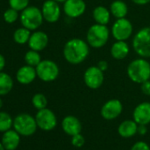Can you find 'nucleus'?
<instances>
[{
  "label": "nucleus",
  "mask_w": 150,
  "mask_h": 150,
  "mask_svg": "<svg viewBox=\"0 0 150 150\" xmlns=\"http://www.w3.org/2000/svg\"><path fill=\"white\" fill-rule=\"evenodd\" d=\"M42 13L43 19L49 23L57 22L61 15V10L57 1L46 0L42 7Z\"/></svg>",
  "instance_id": "obj_12"
},
{
  "label": "nucleus",
  "mask_w": 150,
  "mask_h": 150,
  "mask_svg": "<svg viewBox=\"0 0 150 150\" xmlns=\"http://www.w3.org/2000/svg\"><path fill=\"white\" fill-rule=\"evenodd\" d=\"M104 81L103 71L98 66L88 67L84 73V82L91 89L99 88Z\"/></svg>",
  "instance_id": "obj_10"
},
{
  "label": "nucleus",
  "mask_w": 150,
  "mask_h": 150,
  "mask_svg": "<svg viewBox=\"0 0 150 150\" xmlns=\"http://www.w3.org/2000/svg\"><path fill=\"white\" fill-rule=\"evenodd\" d=\"M1 143L6 150H15L21 143V135L14 129H10L3 133Z\"/></svg>",
  "instance_id": "obj_18"
},
{
  "label": "nucleus",
  "mask_w": 150,
  "mask_h": 150,
  "mask_svg": "<svg viewBox=\"0 0 150 150\" xmlns=\"http://www.w3.org/2000/svg\"><path fill=\"white\" fill-rule=\"evenodd\" d=\"M35 117L37 126L42 131L49 132L57 126V117L55 113L50 109L44 108L42 110H39Z\"/></svg>",
  "instance_id": "obj_8"
},
{
  "label": "nucleus",
  "mask_w": 150,
  "mask_h": 150,
  "mask_svg": "<svg viewBox=\"0 0 150 150\" xmlns=\"http://www.w3.org/2000/svg\"><path fill=\"white\" fill-rule=\"evenodd\" d=\"M133 3H135L136 5H139V6H144V5H146L150 2V0H132Z\"/></svg>",
  "instance_id": "obj_36"
},
{
  "label": "nucleus",
  "mask_w": 150,
  "mask_h": 150,
  "mask_svg": "<svg viewBox=\"0 0 150 150\" xmlns=\"http://www.w3.org/2000/svg\"><path fill=\"white\" fill-rule=\"evenodd\" d=\"M13 129L21 136H31L37 129L35 117L28 113H21L13 119Z\"/></svg>",
  "instance_id": "obj_4"
},
{
  "label": "nucleus",
  "mask_w": 150,
  "mask_h": 150,
  "mask_svg": "<svg viewBox=\"0 0 150 150\" xmlns=\"http://www.w3.org/2000/svg\"><path fill=\"white\" fill-rule=\"evenodd\" d=\"M141 91L146 96H150V80H147L141 83Z\"/></svg>",
  "instance_id": "obj_32"
},
{
  "label": "nucleus",
  "mask_w": 150,
  "mask_h": 150,
  "mask_svg": "<svg viewBox=\"0 0 150 150\" xmlns=\"http://www.w3.org/2000/svg\"><path fill=\"white\" fill-rule=\"evenodd\" d=\"M25 61H26L27 64L36 67L42 61L41 55L39 54V51L33 50H28L25 54Z\"/></svg>",
  "instance_id": "obj_26"
},
{
  "label": "nucleus",
  "mask_w": 150,
  "mask_h": 150,
  "mask_svg": "<svg viewBox=\"0 0 150 150\" xmlns=\"http://www.w3.org/2000/svg\"><path fill=\"white\" fill-rule=\"evenodd\" d=\"M132 47L139 57H150V28L137 32L132 40Z\"/></svg>",
  "instance_id": "obj_6"
},
{
  "label": "nucleus",
  "mask_w": 150,
  "mask_h": 150,
  "mask_svg": "<svg viewBox=\"0 0 150 150\" xmlns=\"http://www.w3.org/2000/svg\"><path fill=\"white\" fill-rule=\"evenodd\" d=\"M111 33L117 41H125L132 34V25L125 18L117 19L112 26Z\"/></svg>",
  "instance_id": "obj_9"
},
{
  "label": "nucleus",
  "mask_w": 150,
  "mask_h": 150,
  "mask_svg": "<svg viewBox=\"0 0 150 150\" xmlns=\"http://www.w3.org/2000/svg\"><path fill=\"white\" fill-rule=\"evenodd\" d=\"M86 11V3L83 0H66L64 4V12L70 18H78Z\"/></svg>",
  "instance_id": "obj_13"
},
{
  "label": "nucleus",
  "mask_w": 150,
  "mask_h": 150,
  "mask_svg": "<svg viewBox=\"0 0 150 150\" xmlns=\"http://www.w3.org/2000/svg\"><path fill=\"white\" fill-rule=\"evenodd\" d=\"M146 132H147L146 125H138L137 133H139V135H145Z\"/></svg>",
  "instance_id": "obj_33"
},
{
  "label": "nucleus",
  "mask_w": 150,
  "mask_h": 150,
  "mask_svg": "<svg viewBox=\"0 0 150 150\" xmlns=\"http://www.w3.org/2000/svg\"><path fill=\"white\" fill-rule=\"evenodd\" d=\"M22 26L29 30H35L42 24L43 16L42 10L36 6H28L20 16Z\"/></svg>",
  "instance_id": "obj_5"
},
{
  "label": "nucleus",
  "mask_w": 150,
  "mask_h": 150,
  "mask_svg": "<svg viewBox=\"0 0 150 150\" xmlns=\"http://www.w3.org/2000/svg\"><path fill=\"white\" fill-rule=\"evenodd\" d=\"M132 117L138 125H148L150 123V103L144 102L137 105L133 110Z\"/></svg>",
  "instance_id": "obj_14"
},
{
  "label": "nucleus",
  "mask_w": 150,
  "mask_h": 150,
  "mask_svg": "<svg viewBox=\"0 0 150 150\" xmlns=\"http://www.w3.org/2000/svg\"><path fill=\"white\" fill-rule=\"evenodd\" d=\"M128 13L127 5L121 0H116L110 5V13L117 19L125 18Z\"/></svg>",
  "instance_id": "obj_22"
},
{
  "label": "nucleus",
  "mask_w": 150,
  "mask_h": 150,
  "mask_svg": "<svg viewBox=\"0 0 150 150\" xmlns=\"http://www.w3.org/2000/svg\"><path fill=\"white\" fill-rule=\"evenodd\" d=\"M61 126L63 131L70 136H73L75 134L81 133L82 125L79 118L74 116H66L64 117L61 123Z\"/></svg>",
  "instance_id": "obj_15"
},
{
  "label": "nucleus",
  "mask_w": 150,
  "mask_h": 150,
  "mask_svg": "<svg viewBox=\"0 0 150 150\" xmlns=\"http://www.w3.org/2000/svg\"><path fill=\"white\" fill-rule=\"evenodd\" d=\"M122 110L123 105L121 102L117 99H111L103 105L101 109V115L106 120H113L119 117Z\"/></svg>",
  "instance_id": "obj_11"
},
{
  "label": "nucleus",
  "mask_w": 150,
  "mask_h": 150,
  "mask_svg": "<svg viewBox=\"0 0 150 150\" xmlns=\"http://www.w3.org/2000/svg\"><path fill=\"white\" fill-rule=\"evenodd\" d=\"M63 53L68 63L71 64H79L86 60L89 54L88 43L79 38L71 39L65 43Z\"/></svg>",
  "instance_id": "obj_1"
},
{
  "label": "nucleus",
  "mask_w": 150,
  "mask_h": 150,
  "mask_svg": "<svg viewBox=\"0 0 150 150\" xmlns=\"http://www.w3.org/2000/svg\"><path fill=\"white\" fill-rule=\"evenodd\" d=\"M127 74L132 81L141 84L150 80V64L144 58H137L129 64Z\"/></svg>",
  "instance_id": "obj_2"
},
{
  "label": "nucleus",
  "mask_w": 150,
  "mask_h": 150,
  "mask_svg": "<svg viewBox=\"0 0 150 150\" xmlns=\"http://www.w3.org/2000/svg\"><path fill=\"white\" fill-rule=\"evenodd\" d=\"M13 125V119L5 111H0V132H5L12 128Z\"/></svg>",
  "instance_id": "obj_25"
},
{
  "label": "nucleus",
  "mask_w": 150,
  "mask_h": 150,
  "mask_svg": "<svg viewBox=\"0 0 150 150\" xmlns=\"http://www.w3.org/2000/svg\"><path fill=\"white\" fill-rule=\"evenodd\" d=\"M2 107H3V101H2L1 98H0V110H1Z\"/></svg>",
  "instance_id": "obj_39"
},
{
  "label": "nucleus",
  "mask_w": 150,
  "mask_h": 150,
  "mask_svg": "<svg viewBox=\"0 0 150 150\" xmlns=\"http://www.w3.org/2000/svg\"><path fill=\"white\" fill-rule=\"evenodd\" d=\"M4 19H5L6 22H7L9 24H12V23L15 22L19 19V11L10 7L9 9H7L5 12Z\"/></svg>",
  "instance_id": "obj_28"
},
{
  "label": "nucleus",
  "mask_w": 150,
  "mask_h": 150,
  "mask_svg": "<svg viewBox=\"0 0 150 150\" xmlns=\"http://www.w3.org/2000/svg\"><path fill=\"white\" fill-rule=\"evenodd\" d=\"M110 54L113 58L122 60L129 54V46L125 41H117L110 49Z\"/></svg>",
  "instance_id": "obj_20"
},
{
  "label": "nucleus",
  "mask_w": 150,
  "mask_h": 150,
  "mask_svg": "<svg viewBox=\"0 0 150 150\" xmlns=\"http://www.w3.org/2000/svg\"><path fill=\"white\" fill-rule=\"evenodd\" d=\"M97 66H98L103 71H105L108 69V63H107V61H105V60H101L100 62H98Z\"/></svg>",
  "instance_id": "obj_34"
},
{
  "label": "nucleus",
  "mask_w": 150,
  "mask_h": 150,
  "mask_svg": "<svg viewBox=\"0 0 150 150\" xmlns=\"http://www.w3.org/2000/svg\"><path fill=\"white\" fill-rule=\"evenodd\" d=\"M49 43V37L47 34H45L42 31H35L33 34H31L29 41H28V46L31 50L41 51L43 50Z\"/></svg>",
  "instance_id": "obj_16"
},
{
  "label": "nucleus",
  "mask_w": 150,
  "mask_h": 150,
  "mask_svg": "<svg viewBox=\"0 0 150 150\" xmlns=\"http://www.w3.org/2000/svg\"><path fill=\"white\" fill-rule=\"evenodd\" d=\"M0 150H6V148H5V146H3V144L0 142Z\"/></svg>",
  "instance_id": "obj_37"
},
{
  "label": "nucleus",
  "mask_w": 150,
  "mask_h": 150,
  "mask_svg": "<svg viewBox=\"0 0 150 150\" xmlns=\"http://www.w3.org/2000/svg\"><path fill=\"white\" fill-rule=\"evenodd\" d=\"M13 88V81L9 74L0 71V96L9 94Z\"/></svg>",
  "instance_id": "obj_23"
},
{
  "label": "nucleus",
  "mask_w": 150,
  "mask_h": 150,
  "mask_svg": "<svg viewBox=\"0 0 150 150\" xmlns=\"http://www.w3.org/2000/svg\"><path fill=\"white\" fill-rule=\"evenodd\" d=\"M31 30L26 28H20L15 30L13 34V40L16 43L18 44H25L28 42L31 33Z\"/></svg>",
  "instance_id": "obj_24"
},
{
  "label": "nucleus",
  "mask_w": 150,
  "mask_h": 150,
  "mask_svg": "<svg viewBox=\"0 0 150 150\" xmlns=\"http://www.w3.org/2000/svg\"><path fill=\"white\" fill-rule=\"evenodd\" d=\"M71 142L72 146H74L75 147H81L84 146L86 140L82 134L78 133V134H75V135L71 136Z\"/></svg>",
  "instance_id": "obj_30"
},
{
  "label": "nucleus",
  "mask_w": 150,
  "mask_h": 150,
  "mask_svg": "<svg viewBox=\"0 0 150 150\" xmlns=\"http://www.w3.org/2000/svg\"><path fill=\"white\" fill-rule=\"evenodd\" d=\"M131 150H150V147L145 141H138L132 145Z\"/></svg>",
  "instance_id": "obj_31"
},
{
  "label": "nucleus",
  "mask_w": 150,
  "mask_h": 150,
  "mask_svg": "<svg viewBox=\"0 0 150 150\" xmlns=\"http://www.w3.org/2000/svg\"><path fill=\"white\" fill-rule=\"evenodd\" d=\"M29 0H9V6L17 11H23L28 6Z\"/></svg>",
  "instance_id": "obj_29"
},
{
  "label": "nucleus",
  "mask_w": 150,
  "mask_h": 150,
  "mask_svg": "<svg viewBox=\"0 0 150 150\" xmlns=\"http://www.w3.org/2000/svg\"><path fill=\"white\" fill-rule=\"evenodd\" d=\"M6 66V59H5V57L0 54V71H2L3 69L5 68Z\"/></svg>",
  "instance_id": "obj_35"
},
{
  "label": "nucleus",
  "mask_w": 150,
  "mask_h": 150,
  "mask_svg": "<svg viewBox=\"0 0 150 150\" xmlns=\"http://www.w3.org/2000/svg\"><path fill=\"white\" fill-rule=\"evenodd\" d=\"M37 77L44 82H51L57 79L59 68L57 64L51 60H42L35 67Z\"/></svg>",
  "instance_id": "obj_7"
},
{
  "label": "nucleus",
  "mask_w": 150,
  "mask_h": 150,
  "mask_svg": "<svg viewBox=\"0 0 150 150\" xmlns=\"http://www.w3.org/2000/svg\"><path fill=\"white\" fill-rule=\"evenodd\" d=\"M110 36L109 28L106 25L95 24L89 28L87 33V42L93 48L98 49L103 47Z\"/></svg>",
  "instance_id": "obj_3"
},
{
  "label": "nucleus",
  "mask_w": 150,
  "mask_h": 150,
  "mask_svg": "<svg viewBox=\"0 0 150 150\" xmlns=\"http://www.w3.org/2000/svg\"><path fill=\"white\" fill-rule=\"evenodd\" d=\"M54 1H57V3H64L66 0H54Z\"/></svg>",
  "instance_id": "obj_38"
},
{
  "label": "nucleus",
  "mask_w": 150,
  "mask_h": 150,
  "mask_svg": "<svg viewBox=\"0 0 150 150\" xmlns=\"http://www.w3.org/2000/svg\"><path fill=\"white\" fill-rule=\"evenodd\" d=\"M137 130L138 124L134 120H125L119 125L117 132L123 138H131L137 133Z\"/></svg>",
  "instance_id": "obj_19"
},
{
  "label": "nucleus",
  "mask_w": 150,
  "mask_h": 150,
  "mask_svg": "<svg viewBox=\"0 0 150 150\" xmlns=\"http://www.w3.org/2000/svg\"><path fill=\"white\" fill-rule=\"evenodd\" d=\"M37 76L36 70L34 66L24 65L21 67L16 73V80L23 85H28L32 83Z\"/></svg>",
  "instance_id": "obj_17"
},
{
  "label": "nucleus",
  "mask_w": 150,
  "mask_h": 150,
  "mask_svg": "<svg viewBox=\"0 0 150 150\" xmlns=\"http://www.w3.org/2000/svg\"><path fill=\"white\" fill-rule=\"evenodd\" d=\"M32 104L36 110H42L47 107L48 100L43 94L37 93L32 98Z\"/></svg>",
  "instance_id": "obj_27"
},
{
  "label": "nucleus",
  "mask_w": 150,
  "mask_h": 150,
  "mask_svg": "<svg viewBox=\"0 0 150 150\" xmlns=\"http://www.w3.org/2000/svg\"><path fill=\"white\" fill-rule=\"evenodd\" d=\"M93 18L97 24L107 25L110 20V12L104 6H97L93 11Z\"/></svg>",
  "instance_id": "obj_21"
}]
</instances>
